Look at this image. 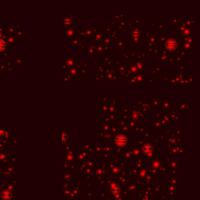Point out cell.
Listing matches in <instances>:
<instances>
[{"instance_id":"obj_1","label":"cell","mask_w":200,"mask_h":200,"mask_svg":"<svg viewBox=\"0 0 200 200\" xmlns=\"http://www.w3.org/2000/svg\"><path fill=\"white\" fill-rule=\"evenodd\" d=\"M115 142H116V145H118V146H124L127 143V138H126L125 136L123 135V134L117 135L116 137V138H115Z\"/></svg>"},{"instance_id":"obj_5","label":"cell","mask_w":200,"mask_h":200,"mask_svg":"<svg viewBox=\"0 0 200 200\" xmlns=\"http://www.w3.org/2000/svg\"><path fill=\"white\" fill-rule=\"evenodd\" d=\"M67 139V134L65 133V132H63L62 133V141L63 142H64V141H66Z\"/></svg>"},{"instance_id":"obj_4","label":"cell","mask_w":200,"mask_h":200,"mask_svg":"<svg viewBox=\"0 0 200 200\" xmlns=\"http://www.w3.org/2000/svg\"><path fill=\"white\" fill-rule=\"evenodd\" d=\"M5 47H6V42H5L2 39H0V51L3 50Z\"/></svg>"},{"instance_id":"obj_3","label":"cell","mask_w":200,"mask_h":200,"mask_svg":"<svg viewBox=\"0 0 200 200\" xmlns=\"http://www.w3.org/2000/svg\"><path fill=\"white\" fill-rule=\"evenodd\" d=\"M143 149H144V151L146 153H151L152 152V150H153V146L151 145L150 144H146V145H145V146L143 147Z\"/></svg>"},{"instance_id":"obj_2","label":"cell","mask_w":200,"mask_h":200,"mask_svg":"<svg viewBox=\"0 0 200 200\" xmlns=\"http://www.w3.org/2000/svg\"><path fill=\"white\" fill-rule=\"evenodd\" d=\"M166 46H167L168 49L173 50L174 48L177 47V42L174 39H169L166 42Z\"/></svg>"}]
</instances>
